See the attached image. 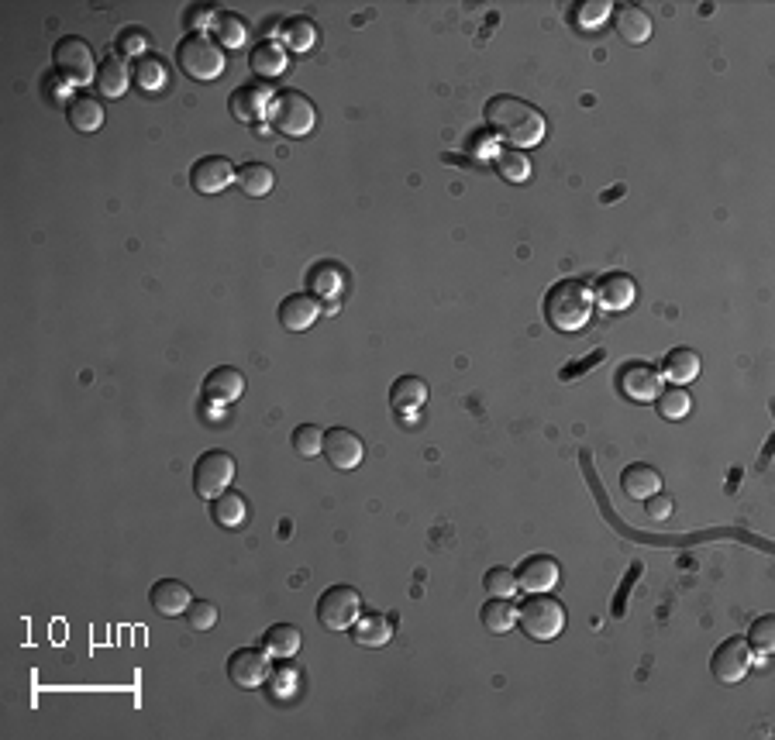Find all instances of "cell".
I'll return each mask as SVG.
<instances>
[{
  "label": "cell",
  "instance_id": "obj_1",
  "mask_svg": "<svg viewBox=\"0 0 775 740\" xmlns=\"http://www.w3.org/2000/svg\"><path fill=\"white\" fill-rule=\"evenodd\" d=\"M483 118L490 124L493 135H500L510 148H534L545 138V114L534 104H527L521 97H510V93H496L486 100Z\"/></svg>",
  "mask_w": 775,
  "mask_h": 740
},
{
  "label": "cell",
  "instance_id": "obj_5",
  "mask_svg": "<svg viewBox=\"0 0 775 740\" xmlns=\"http://www.w3.org/2000/svg\"><path fill=\"white\" fill-rule=\"evenodd\" d=\"M269 121L286 138H307L317 124V107L300 90H279L269 107Z\"/></svg>",
  "mask_w": 775,
  "mask_h": 740
},
{
  "label": "cell",
  "instance_id": "obj_18",
  "mask_svg": "<svg viewBox=\"0 0 775 740\" xmlns=\"http://www.w3.org/2000/svg\"><path fill=\"white\" fill-rule=\"evenodd\" d=\"M514 575H517V589L534 596V592H552L562 568H558L552 555H531L527 562H521V568Z\"/></svg>",
  "mask_w": 775,
  "mask_h": 740
},
{
  "label": "cell",
  "instance_id": "obj_30",
  "mask_svg": "<svg viewBox=\"0 0 775 740\" xmlns=\"http://www.w3.org/2000/svg\"><path fill=\"white\" fill-rule=\"evenodd\" d=\"M493 166L496 173H500V179H507V183H527L531 179V159H527L524 148H493Z\"/></svg>",
  "mask_w": 775,
  "mask_h": 740
},
{
  "label": "cell",
  "instance_id": "obj_26",
  "mask_svg": "<svg viewBox=\"0 0 775 740\" xmlns=\"http://www.w3.org/2000/svg\"><path fill=\"white\" fill-rule=\"evenodd\" d=\"M390 403L397 414H417L428 403V383L417 376H400L390 386Z\"/></svg>",
  "mask_w": 775,
  "mask_h": 740
},
{
  "label": "cell",
  "instance_id": "obj_15",
  "mask_svg": "<svg viewBox=\"0 0 775 740\" xmlns=\"http://www.w3.org/2000/svg\"><path fill=\"white\" fill-rule=\"evenodd\" d=\"M617 389L620 396H627L634 403H651L662 393V376H658V369H651L645 362H627L617 376Z\"/></svg>",
  "mask_w": 775,
  "mask_h": 740
},
{
  "label": "cell",
  "instance_id": "obj_29",
  "mask_svg": "<svg viewBox=\"0 0 775 740\" xmlns=\"http://www.w3.org/2000/svg\"><path fill=\"white\" fill-rule=\"evenodd\" d=\"M211 517L217 527H224V531H235V527H242L248 520V503L242 493H235V489H224L217 500H211Z\"/></svg>",
  "mask_w": 775,
  "mask_h": 740
},
{
  "label": "cell",
  "instance_id": "obj_35",
  "mask_svg": "<svg viewBox=\"0 0 775 740\" xmlns=\"http://www.w3.org/2000/svg\"><path fill=\"white\" fill-rule=\"evenodd\" d=\"M479 620L490 634H507L510 627L517 623V606L503 596H490V603L479 610Z\"/></svg>",
  "mask_w": 775,
  "mask_h": 740
},
{
  "label": "cell",
  "instance_id": "obj_39",
  "mask_svg": "<svg viewBox=\"0 0 775 740\" xmlns=\"http://www.w3.org/2000/svg\"><path fill=\"white\" fill-rule=\"evenodd\" d=\"M290 444H293V451H297L300 458H317V455H321V448H324V431H321V427H314V424H300V427H293Z\"/></svg>",
  "mask_w": 775,
  "mask_h": 740
},
{
  "label": "cell",
  "instance_id": "obj_21",
  "mask_svg": "<svg viewBox=\"0 0 775 740\" xmlns=\"http://www.w3.org/2000/svg\"><path fill=\"white\" fill-rule=\"evenodd\" d=\"M149 603L159 617H183L186 606L193 603V592L180 579H159L149 592Z\"/></svg>",
  "mask_w": 775,
  "mask_h": 740
},
{
  "label": "cell",
  "instance_id": "obj_13",
  "mask_svg": "<svg viewBox=\"0 0 775 740\" xmlns=\"http://www.w3.org/2000/svg\"><path fill=\"white\" fill-rule=\"evenodd\" d=\"M235 173L238 169L231 166L228 155H204L190 166V186L204 197H214V193L228 190L235 183Z\"/></svg>",
  "mask_w": 775,
  "mask_h": 740
},
{
  "label": "cell",
  "instance_id": "obj_24",
  "mask_svg": "<svg viewBox=\"0 0 775 740\" xmlns=\"http://www.w3.org/2000/svg\"><path fill=\"white\" fill-rule=\"evenodd\" d=\"M620 489H624L627 500H648V496H655L662 489V472L645 462L627 465L624 475H620Z\"/></svg>",
  "mask_w": 775,
  "mask_h": 740
},
{
  "label": "cell",
  "instance_id": "obj_44",
  "mask_svg": "<svg viewBox=\"0 0 775 740\" xmlns=\"http://www.w3.org/2000/svg\"><path fill=\"white\" fill-rule=\"evenodd\" d=\"M214 7H207V4H193V7H186V18H183V25H186V35H197V28H204V25H211L214 21Z\"/></svg>",
  "mask_w": 775,
  "mask_h": 740
},
{
  "label": "cell",
  "instance_id": "obj_45",
  "mask_svg": "<svg viewBox=\"0 0 775 740\" xmlns=\"http://www.w3.org/2000/svg\"><path fill=\"white\" fill-rule=\"evenodd\" d=\"M648 513H651V517H655V520H665V517H669V513H672V500H669V496H648Z\"/></svg>",
  "mask_w": 775,
  "mask_h": 740
},
{
  "label": "cell",
  "instance_id": "obj_9",
  "mask_svg": "<svg viewBox=\"0 0 775 740\" xmlns=\"http://www.w3.org/2000/svg\"><path fill=\"white\" fill-rule=\"evenodd\" d=\"M751 665H755V651H751L748 637H727V641L713 651L710 675L724 685H734L751 672Z\"/></svg>",
  "mask_w": 775,
  "mask_h": 740
},
{
  "label": "cell",
  "instance_id": "obj_22",
  "mask_svg": "<svg viewBox=\"0 0 775 740\" xmlns=\"http://www.w3.org/2000/svg\"><path fill=\"white\" fill-rule=\"evenodd\" d=\"M66 121L73 131H80V135H93V131H100V124H104V104H100L97 97H90V93H76V97H69L66 104Z\"/></svg>",
  "mask_w": 775,
  "mask_h": 740
},
{
  "label": "cell",
  "instance_id": "obj_20",
  "mask_svg": "<svg viewBox=\"0 0 775 740\" xmlns=\"http://www.w3.org/2000/svg\"><path fill=\"white\" fill-rule=\"evenodd\" d=\"M610 25H614L620 42H627V45H645L651 38V18L645 7H638V4H614Z\"/></svg>",
  "mask_w": 775,
  "mask_h": 740
},
{
  "label": "cell",
  "instance_id": "obj_8",
  "mask_svg": "<svg viewBox=\"0 0 775 740\" xmlns=\"http://www.w3.org/2000/svg\"><path fill=\"white\" fill-rule=\"evenodd\" d=\"M317 623L331 634L338 630H348L362 613V596L352 586H328L317 599Z\"/></svg>",
  "mask_w": 775,
  "mask_h": 740
},
{
  "label": "cell",
  "instance_id": "obj_11",
  "mask_svg": "<svg viewBox=\"0 0 775 740\" xmlns=\"http://www.w3.org/2000/svg\"><path fill=\"white\" fill-rule=\"evenodd\" d=\"M228 679L238 685V689H259L262 682L269 679V654L259 648H235L228 654V665H224Z\"/></svg>",
  "mask_w": 775,
  "mask_h": 740
},
{
  "label": "cell",
  "instance_id": "obj_37",
  "mask_svg": "<svg viewBox=\"0 0 775 740\" xmlns=\"http://www.w3.org/2000/svg\"><path fill=\"white\" fill-rule=\"evenodd\" d=\"M651 403H655V410L662 420H682L689 414V407H693V396H689L682 386H669V389H662V393H658Z\"/></svg>",
  "mask_w": 775,
  "mask_h": 740
},
{
  "label": "cell",
  "instance_id": "obj_31",
  "mask_svg": "<svg viewBox=\"0 0 775 740\" xmlns=\"http://www.w3.org/2000/svg\"><path fill=\"white\" fill-rule=\"evenodd\" d=\"M235 183H238V190H242L245 197H266V193H273L276 176H273V169H269L266 162H245V166H238Z\"/></svg>",
  "mask_w": 775,
  "mask_h": 740
},
{
  "label": "cell",
  "instance_id": "obj_43",
  "mask_svg": "<svg viewBox=\"0 0 775 740\" xmlns=\"http://www.w3.org/2000/svg\"><path fill=\"white\" fill-rule=\"evenodd\" d=\"M152 35L145 28H121L118 31V52H124V56H138L142 59V52L149 49Z\"/></svg>",
  "mask_w": 775,
  "mask_h": 740
},
{
  "label": "cell",
  "instance_id": "obj_7",
  "mask_svg": "<svg viewBox=\"0 0 775 740\" xmlns=\"http://www.w3.org/2000/svg\"><path fill=\"white\" fill-rule=\"evenodd\" d=\"M231 482H235V458L228 451L211 448L193 465V493L200 500H217L224 489H231Z\"/></svg>",
  "mask_w": 775,
  "mask_h": 740
},
{
  "label": "cell",
  "instance_id": "obj_12",
  "mask_svg": "<svg viewBox=\"0 0 775 740\" xmlns=\"http://www.w3.org/2000/svg\"><path fill=\"white\" fill-rule=\"evenodd\" d=\"M321 455L331 462V469L352 472V469H359V465H362L366 444H362V438L355 431H348V427H331V431H324Z\"/></svg>",
  "mask_w": 775,
  "mask_h": 740
},
{
  "label": "cell",
  "instance_id": "obj_36",
  "mask_svg": "<svg viewBox=\"0 0 775 740\" xmlns=\"http://www.w3.org/2000/svg\"><path fill=\"white\" fill-rule=\"evenodd\" d=\"M279 38H283V49L310 52L317 45V28L310 18H290V21H283V28H279Z\"/></svg>",
  "mask_w": 775,
  "mask_h": 740
},
{
  "label": "cell",
  "instance_id": "obj_17",
  "mask_svg": "<svg viewBox=\"0 0 775 740\" xmlns=\"http://www.w3.org/2000/svg\"><path fill=\"white\" fill-rule=\"evenodd\" d=\"M245 393V376L235 369V365H217L204 376V386H200V396H204L211 407H231L238 396Z\"/></svg>",
  "mask_w": 775,
  "mask_h": 740
},
{
  "label": "cell",
  "instance_id": "obj_6",
  "mask_svg": "<svg viewBox=\"0 0 775 740\" xmlns=\"http://www.w3.org/2000/svg\"><path fill=\"white\" fill-rule=\"evenodd\" d=\"M52 66H56V76H62L73 87H83L97 76V62H93V49L83 42L80 35H62L56 45H52Z\"/></svg>",
  "mask_w": 775,
  "mask_h": 740
},
{
  "label": "cell",
  "instance_id": "obj_19",
  "mask_svg": "<svg viewBox=\"0 0 775 740\" xmlns=\"http://www.w3.org/2000/svg\"><path fill=\"white\" fill-rule=\"evenodd\" d=\"M276 317H279V324H283L286 331L300 334V331H307V327L317 324V317H321V300H317V296H310L307 290L304 293H290L283 303H279Z\"/></svg>",
  "mask_w": 775,
  "mask_h": 740
},
{
  "label": "cell",
  "instance_id": "obj_40",
  "mask_svg": "<svg viewBox=\"0 0 775 740\" xmlns=\"http://www.w3.org/2000/svg\"><path fill=\"white\" fill-rule=\"evenodd\" d=\"M748 644L755 654H772L775 651V617L772 613H765V617H758L755 623H751Z\"/></svg>",
  "mask_w": 775,
  "mask_h": 740
},
{
  "label": "cell",
  "instance_id": "obj_4",
  "mask_svg": "<svg viewBox=\"0 0 775 740\" xmlns=\"http://www.w3.org/2000/svg\"><path fill=\"white\" fill-rule=\"evenodd\" d=\"M517 623H521V630L531 641H555L565 630V606L555 596H548V592H534V596H527L517 606Z\"/></svg>",
  "mask_w": 775,
  "mask_h": 740
},
{
  "label": "cell",
  "instance_id": "obj_27",
  "mask_svg": "<svg viewBox=\"0 0 775 740\" xmlns=\"http://www.w3.org/2000/svg\"><path fill=\"white\" fill-rule=\"evenodd\" d=\"M658 376L669 379L672 386L693 383V379L700 376V355H696L693 348H672V352L662 358Z\"/></svg>",
  "mask_w": 775,
  "mask_h": 740
},
{
  "label": "cell",
  "instance_id": "obj_14",
  "mask_svg": "<svg viewBox=\"0 0 775 740\" xmlns=\"http://www.w3.org/2000/svg\"><path fill=\"white\" fill-rule=\"evenodd\" d=\"M589 290H593L596 307H603L607 314H620V310H627L634 303L638 283H634L627 272H603V276L596 279V286H589Z\"/></svg>",
  "mask_w": 775,
  "mask_h": 740
},
{
  "label": "cell",
  "instance_id": "obj_23",
  "mask_svg": "<svg viewBox=\"0 0 775 740\" xmlns=\"http://www.w3.org/2000/svg\"><path fill=\"white\" fill-rule=\"evenodd\" d=\"M131 83V66L121 56H104L97 62V76H93V87L100 90V97H121Z\"/></svg>",
  "mask_w": 775,
  "mask_h": 740
},
{
  "label": "cell",
  "instance_id": "obj_2",
  "mask_svg": "<svg viewBox=\"0 0 775 740\" xmlns=\"http://www.w3.org/2000/svg\"><path fill=\"white\" fill-rule=\"evenodd\" d=\"M593 307V290L583 279H562L545 293V321L565 334L583 331L589 317H593Z\"/></svg>",
  "mask_w": 775,
  "mask_h": 740
},
{
  "label": "cell",
  "instance_id": "obj_38",
  "mask_svg": "<svg viewBox=\"0 0 775 740\" xmlns=\"http://www.w3.org/2000/svg\"><path fill=\"white\" fill-rule=\"evenodd\" d=\"M610 11H614V4L610 0H579V4H572V25L583 28V31H593L600 28L603 21L610 18Z\"/></svg>",
  "mask_w": 775,
  "mask_h": 740
},
{
  "label": "cell",
  "instance_id": "obj_25",
  "mask_svg": "<svg viewBox=\"0 0 775 740\" xmlns=\"http://www.w3.org/2000/svg\"><path fill=\"white\" fill-rule=\"evenodd\" d=\"M348 630H352V641L359 648H383L393 637V620L383 617V613H359V620Z\"/></svg>",
  "mask_w": 775,
  "mask_h": 740
},
{
  "label": "cell",
  "instance_id": "obj_28",
  "mask_svg": "<svg viewBox=\"0 0 775 740\" xmlns=\"http://www.w3.org/2000/svg\"><path fill=\"white\" fill-rule=\"evenodd\" d=\"M248 69L259 76H279L286 69V49L276 38H259L248 52Z\"/></svg>",
  "mask_w": 775,
  "mask_h": 740
},
{
  "label": "cell",
  "instance_id": "obj_3",
  "mask_svg": "<svg viewBox=\"0 0 775 740\" xmlns=\"http://www.w3.org/2000/svg\"><path fill=\"white\" fill-rule=\"evenodd\" d=\"M176 69H183L190 80H217V76L228 69V59H224V49L207 35H186L180 45H176Z\"/></svg>",
  "mask_w": 775,
  "mask_h": 740
},
{
  "label": "cell",
  "instance_id": "obj_16",
  "mask_svg": "<svg viewBox=\"0 0 775 740\" xmlns=\"http://www.w3.org/2000/svg\"><path fill=\"white\" fill-rule=\"evenodd\" d=\"M273 97H276V93L269 90L266 83H242V87L231 90L228 111H231V118L252 124V121H259V118H266L269 107H273Z\"/></svg>",
  "mask_w": 775,
  "mask_h": 740
},
{
  "label": "cell",
  "instance_id": "obj_34",
  "mask_svg": "<svg viewBox=\"0 0 775 740\" xmlns=\"http://www.w3.org/2000/svg\"><path fill=\"white\" fill-rule=\"evenodd\" d=\"M131 80H135V87L142 93H159L169 80L166 62L155 59V56H142L135 66H131Z\"/></svg>",
  "mask_w": 775,
  "mask_h": 740
},
{
  "label": "cell",
  "instance_id": "obj_33",
  "mask_svg": "<svg viewBox=\"0 0 775 740\" xmlns=\"http://www.w3.org/2000/svg\"><path fill=\"white\" fill-rule=\"evenodd\" d=\"M211 38H214L217 45H221V49H242L245 38H248L245 21L238 18V14H231V11L214 14V21H211Z\"/></svg>",
  "mask_w": 775,
  "mask_h": 740
},
{
  "label": "cell",
  "instance_id": "obj_10",
  "mask_svg": "<svg viewBox=\"0 0 775 740\" xmlns=\"http://www.w3.org/2000/svg\"><path fill=\"white\" fill-rule=\"evenodd\" d=\"M304 286H307L310 296H317V300L324 303V307L335 310L341 303V296H345V290H348V269L335 259H321L307 269Z\"/></svg>",
  "mask_w": 775,
  "mask_h": 740
},
{
  "label": "cell",
  "instance_id": "obj_32",
  "mask_svg": "<svg viewBox=\"0 0 775 740\" xmlns=\"http://www.w3.org/2000/svg\"><path fill=\"white\" fill-rule=\"evenodd\" d=\"M262 651L279 661L293 658V654L300 651V630L293 627V623H273V627L262 634Z\"/></svg>",
  "mask_w": 775,
  "mask_h": 740
},
{
  "label": "cell",
  "instance_id": "obj_41",
  "mask_svg": "<svg viewBox=\"0 0 775 740\" xmlns=\"http://www.w3.org/2000/svg\"><path fill=\"white\" fill-rule=\"evenodd\" d=\"M483 589L490 592V596H503V599H510L517 592V575L510 572V568H490V572L483 575Z\"/></svg>",
  "mask_w": 775,
  "mask_h": 740
},
{
  "label": "cell",
  "instance_id": "obj_42",
  "mask_svg": "<svg viewBox=\"0 0 775 740\" xmlns=\"http://www.w3.org/2000/svg\"><path fill=\"white\" fill-rule=\"evenodd\" d=\"M183 617L193 630H211L217 623V606L211 603V599H193V603L186 606Z\"/></svg>",
  "mask_w": 775,
  "mask_h": 740
}]
</instances>
